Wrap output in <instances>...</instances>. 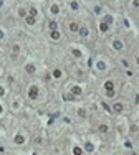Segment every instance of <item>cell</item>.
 Here are the masks:
<instances>
[{"mask_svg": "<svg viewBox=\"0 0 139 155\" xmlns=\"http://www.w3.org/2000/svg\"><path fill=\"white\" fill-rule=\"evenodd\" d=\"M70 9L71 10H78L80 9V4H78V2H70Z\"/></svg>", "mask_w": 139, "mask_h": 155, "instance_id": "obj_27", "label": "cell"}, {"mask_svg": "<svg viewBox=\"0 0 139 155\" xmlns=\"http://www.w3.org/2000/svg\"><path fill=\"white\" fill-rule=\"evenodd\" d=\"M50 38L53 41H58L60 38H61V31L60 30H55V31H50Z\"/></svg>", "mask_w": 139, "mask_h": 155, "instance_id": "obj_12", "label": "cell"}, {"mask_svg": "<svg viewBox=\"0 0 139 155\" xmlns=\"http://www.w3.org/2000/svg\"><path fill=\"white\" fill-rule=\"evenodd\" d=\"M126 76H129V78H131V76H134V73L131 71V69H126Z\"/></svg>", "mask_w": 139, "mask_h": 155, "instance_id": "obj_32", "label": "cell"}, {"mask_svg": "<svg viewBox=\"0 0 139 155\" xmlns=\"http://www.w3.org/2000/svg\"><path fill=\"white\" fill-rule=\"evenodd\" d=\"M71 55L75 56V58H78V59L83 56V55H81V51H80V50H76V48H73V50H71Z\"/></svg>", "mask_w": 139, "mask_h": 155, "instance_id": "obj_25", "label": "cell"}, {"mask_svg": "<svg viewBox=\"0 0 139 155\" xmlns=\"http://www.w3.org/2000/svg\"><path fill=\"white\" fill-rule=\"evenodd\" d=\"M28 15H30V17H33V18H37V15H38V10L35 9V7H30V9H28Z\"/></svg>", "mask_w": 139, "mask_h": 155, "instance_id": "obj_23", "label": "cell"}, {"mask_svg": "<svg viewBox=\"0 0 139 155\" xmlns=\"http://www.w3.org/2000/svg\"><path fill=\"white\" fill-rule=\"evenodd\" d=\"M70 31L71 33H78L80 31V23L78 21H70Z\"/></svg>", "mask_w": 139, "mask_h": 155, "instance_id": "obj_10", "label": "cell"}, {"mask_svg": "<svg viewBox=\"0 0 139 155\" xmlns=\"http://www.w3.org/2000/svg\"><path fill=\"white\" fill-rule=\"evenodd\" d=\"M5 155H9V154H5Z\"/></svg>", "mask_w": 139, "mask_h": 155, "instance_id": "obj_36", "label": "cell"}, {"mask_svg": "<svg viewBox=\"0 0 139 155\" xmlns=\"http://www.w3.org/2000/svg\"><path fill=\"white\" fill-rule=\"evenodd\" d=\"M5 96V88L4 86H0V97H4Z\"/></svg>", "mask_w": 139, "mask_h": 155, "instance_id": "obj_30", "label": "cell"}, {"mask_svg": "<svg viewBox=\"0 0 139 155\" xmlns=\"http://www.w3.org/2000/svg\"><path fill=\"white\" fill-rule=\"evenodd\" d=\"M73 155H84V152H83V149H81V147L75 145V147H73Z\"/></svg>", "mask_w": 139, "mask_h": 155, "instance_id": "obj_21", "label": "cell"}, {"mask_svg": "<svg viewBox=\"0 0 139 155\" xmlns=\"http://www.w3.org/2000/svg\"><path fill=\"white\" fill-rule=\"evenodd\" d=\"M98 130H99L101 134H108V132H109V126H108V124H99Z\"/></svg>", "mask_w": 139, "mask_h": 155, "instance_id": "obj_17", "label": "cell"}, {"mask_svg": "<svg viewBox=\"0 0 139 155\" xmlns=\"http://www.w3.org/2000/svg\"><path fill=\"white\" fill-rule=\"evenodd\" d=\"M18 17H22L23 20H25V18L28 17V12H27V9H18Z\"/></svg>", "mask_w": 139, "mask_h": 155, "instance_id": "obj_22", "label": "cell"}, {"mask_svg": "<svg viewBox=\"0 0 139 155\" xmlns=\"http://www.w3.org/2000/svg\"><path fill=\"white\" fill-rule=\"evenodd\" d=\"M119 63H121L122 68H126V69H129V66H131V63H129V59L127 58H121L119 59Z\"/></svg>", "mask_w": 139, "mask_h": 155, "instance_id": "obj_20", "label": "cell"}, {"mask_svg": "<svg viewBox=\"0 0 139 155\" xmlns=\"http://www.w3.org/2000/svg\"><path fill=\"white\" fill-rule=\"evenodd\" d=\"M2 114H4V106L0 104V116H2Z\"/></svg>", "mask_w": 139, "mask_h": 155, "instance_id": "obj_34", "label": "cell"}, {"mask_svg": "<svg viewBox=\"0 0 139 155\" xmlns=\"http://www.w3.org/2000/svg\"><path fill=\"white\" fill-rule=\"evenodd\" d=\"M12 51L15 53V55H18V53H20V45H18V43H13V46H12Z\"/></svg>", "mask_w": 139, "mask_h": 155, "instance_id": "obj_26", "label": "cell"}, {"mask_svg": "<svg viewBox=\"0 0 139 155\" xmlns=\"http://www.w3.org/2000/svg\"><path fill=\"white\" fill-rule=\"evenodd\" d=\"M93 13H94V15H98V17L104 15V13H103V7H101V5H94V7H93Z\"/></svg>", "mask_w": 139, "mask_h": 155, "instance_id": "obj_15", "label": "cell"}, {"mask_svg": "<svg viewBox=\"0 0 139 155\" xmlns=\"http://www.w3.org/2000/svg\"><path fill=\"white\" fill-rule=\"evenodd\" d=\"M78 114H80L81 117H84V114H86V111H84V109H80V111H78Z\"/></svg>", "mask_w": 139, "mask_h": 155, "instance_id": "obj_31", "label": "cell"}, {"mask_svg": "<svg viewBox=\"0 0 139 155\" xmlns=\"http://www.w3.org/2000/svg\"><path fill=\"white\" fill-rule=\"evenodd\" d=\"M38 94H40V91H38V86L32 84V86L28 88V99H30V101H37V99H38Z\"/></svg>", "mask_w": 139, "mask_h": 155, "instance_id": "obj_2", "label": "cell"}, {"mask_svg": "<svg viewBox=\"0 0 139 155\" xmlns=\"http://www.w3.org/2000/svg\"><path fill=\"white\" fill-rule=\"evenodd\" d=\"M98 28H99V31H101V33H108V31H109V25H108V23H104L103 20L98 23Z\"/></svg>", "mask_w": 139, "mask_h": 155, "instance_id": "obj_8", "label": "cell"}, {"mask_svg": "<svg viewBox=\"0 0 139 155\" xmlns=\"http://www.w3.org/2000/svg\"><path fill=\"white\" fill-rule=\"evenodd\" d=\"M70 91H71V94H73V96H81V92H83V89H81L80 86H73V88L70 89Z\"/></svg>", "mask_w": 139, "mask_h": 155, "instance_id": "obj_16", "label": "cell"}, {"mask_svg": "<svg viewBox=\"0 0 139 155\" xmlns=\"http://www.w3.org/2000/svg\"><path fill=\"white\" fill-rule=\"evenodd\" d=\"M134 102H136V104H139V94H136V97H134Z\"/></svg>", "mask_w": 139, "mask_h": 155, "instance_id": "obj_33", "label": "cell"}, {"mask_svg": "<svg viewBox=\"0 0 139 155\" xmlns=\"http://www.w3.org/2000/svg\"><path fill=\"white\" fill-rule=\"evenodd\" d=\"M78 35H80L81 38H88V36H89V28H88V26H80V31H78Z\"/></svg>", "mask_w": 139, "mask_h": 155, "instance_id": "obj_9", "label": "cell"}, {"mask_svg": "<svg viewBox=\"0 0 139 155\" xmlns=\"http://www.w3.org/2000/svg\"><path fill=\"white\" fill-rule=\"evenodd\" d=\"M35 21H37V18H33V17H30V15H28V17H27V18H25V23H27V25H28V26L35 25Z\"/></svg>", "mask_w": 139, "mask_h": 155, "instance_id": "obj_24", "label": "cell"}, {"mask_svg": "<svg viewBox=\"0 0 139 155\" xmlns=\"http://www.w3.org/2000/svg\"><path fill=\"white\" fill-rule=\"evenodd\" d=\"M113 48L116 51H122V50H124V43H122V40L114 38V40H113Z\"/></svg>", "mask_w": 139, "mask_h": 155, "instance_id": "obj_4", "label": "cell"}, {"mask_svg": "<svg viewBox=\"0 0 139 155\" xmlns=\"http://www.w3.org/2000/svg\"><path fill=\"white\" fill-rule=\"evenodd\" d=\"M5 40V31H4V28H0V41H4Z\"/></svg>", "mask_w": 139, "mask_h": 155, "instance_id": "obj_29", "label": "cell"}, {"mask_svg": "<svg viewBox=\"0 0 139 155\" xmlns=\"http://www.w3.org/2000/svg\"><path fill=\"white\" fill-rule=\"evenodd\" d=\"M50 13L51 15H58L60 13V5L56 4V2H53V4L50 5Z\"/></svg>", "mask_w": 139, "mask_h": 155, "instance_id": "obj_11", "label": "cell"}, {"mask_svg": "<svg viewBox=\"0 0 139 155\" xmlns=\"http://www.w3.org/2000/svg\"><path fill=\"white\" fill-rule=\"evenodd\" d=\"M84 150L89 152V154H93V152H94V145H93L91 142H84Z\"/></svg>", "mask_w": 139, "mask_h": 155, "instance_id": "obj_19", "label": "cell"}, {"mask_svg": "<svg viewBox=\"0 0 139 155\" xmlns=\"http://www.w3.org/2000/svg\"><path fill=\"white\" fill-rule=\"evenodd\" d=\"M48 30H50V31L58 30V21H56V20H50V21H48Z\"/></svg>", "mask_w": 139, "mask_h": 155, "instance_id": "obj_14", "label": "cell"}, {"mask_svg": "<svg viewBox=\"0 0 139 155\" xmlns=\"http://www.w3.org/2000/svg\"><path fill=\"white\" fill-rule=\"evenodd\" d=\"M18 107H20V101L15 99V101H13V109H18Z\"/></svg>", "mask_w": 139, "mask_h": 155, "instance_id": "obj_28", "label": "cell"}, {"mask_svg": "<svg viewBox=\"0 0 139 155\" xmlns=\"http://www.w3.org/2000/svg\"><path fill=\"white\" fill-rule=\"evenodd\" d=\"M51 78H53V79H61V78H63V71H61V69H60V68H55V69H53V71H51Z\"/></svg>", "mask_w": 139, "mask_h": 155, "instance_id": "obj_6", "label": "cell"}, {"mask_svg": "<svg viewBox=\"0 0 139 155\" xmlns=\"http://www.w3.org/2000/svg\"><path fill=\"white\" fill-rule=\"evenodd\" d=\"M136 64L139 66V56H136Z\"/></svg>", "mask_w": 139, "mask_h": 155, "instance_id": "obj_35", "label": "cell"}, {"mask_svg": "<svg viewBox=\"0 0 139 155\" xmlns=\"http://www.w3.org/2000/svg\"><path fill=\"white\" fill-rule=\"evenodd\" d=\"M103 21H104V23H108V25H113L114 23V18L111 17V15H103Z\"/></svg>", "mask_w": 139, "mask_h": 155, "instance_id": "obj_18", "label": "cell"}, {"mask_svg": "<svg viewBox=\"0 0 139 155\" xmlns=\"http://www.w3.org/2000/svg\"><path fill=\"white\" fill-rule=\"evenodd\" d=\"M25 73L27 74H35L37 73V66L33 63H27L25 64Z\"/></svg>", "mask_w": 139, "mask_h": 155, "instance_id": "obj_7", "label": "cell"}, {"mask_svg": "<svg viewBox=\"0 0 139 155\" xmlns=\"http://www.w3.org/2000/svg\"><path fill=\"white\" fill-rule=\"evenodd\" d=\"M13 144H15V145H23V144H25V135L17 134L15 137H13Z\"/></svg>", "mask_w": 139, "mask_h": 155, "instance_id": "obj_5", "label": "cell"}, {"mask_svg": "<svg viewBox=\"0 0 139 155\" xmlns=\"http://www.w3.org/2000/svg\"><path fill=\"white\" fill-rule=\"evenodd\" d=\"M96 69H98V71H104V69H106L104 59H98V61H96Z\"/></svg>", "mask_w": 139, "mask_h": 155, "instance_id": "obj_13", "label": "cell"}, {"mask_svg": "<svg viewBox=\"0 0 139 155\" xmlns=\"http://www.w3.org/2000/svg\"><path fill=\"white\" fill-rule=\"evenodd\" d=\"M111 111L116 112V114H122L124 112V104L119 102V101H116V102H113V106H111Z\"/></svg>", "mask_w": 139, "mask_h": 155, "instance_id": "obj_3", "label": "cell"}, {"mask_svg": "<svg viewBox=\"0 0 139 155\" xmlns=\"http://www.w3.org/2000/svg\"><path fill=\"white\" fill-rule=\"evenodd\" d=\"M103 88H104V91H106V96H108V97H114L116 91H114V81H113V79H108V81H104V84H103Z\"/></svg>", "mask_w": 139, "mask_h": 155, "instance_id": "obj_1", "label": "cell"}]
</instances>
